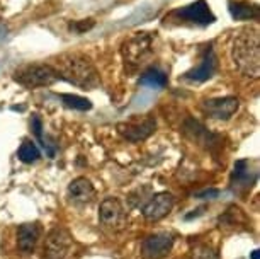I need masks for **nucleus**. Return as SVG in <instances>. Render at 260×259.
Listing matches in <instances>:
<instances>
[{
	"label": "nucleus",
	"mask_w": 260,
	"mask_h": 259,
	"mask_svg": "<svg viewBox=\"0 0 260 259\" xmlns=\"http://www.w3.org/2000/svg\"><path fill=\"white\" fill-rule=\"evenodd\" d=\"M172 17H179L182 21H189L192 24H199V26H208L216 21V17L211 12L209 6L206 4V0H198V2L190 4L187 7L177 9L170 14Z\"/></svg>",
	"instance_id": "obj_8"
},
{
	"label": "nucleus",
	"mask_w": 260,
	"mask_h": 259,
	"mask_svg": "<svg viewBox=\"0 0 260 259\" xmlns=\"http://www.w3.org/2000/svg\"><path fill=\"white\" fill-rule=\"evenodd\" d=\"M252 259H258V251H253L252 252Z\"/></svg>",
	"instance_id": "obj_22"
},
{
	"label": "nucleus",
	"mask_w": 260,
	"mask_h": 259,
	"mask_svg": "<svg viewBox=\"0 0 260 259\" xmlns=\"http://www.w3.org/2000/svg\"><path fill=\"white\" fill-rule=\"evenodd\" d=\"M17 157L26 164H32L36 162L39 159V150L38 147L34 145V141L31 140H24L21 147H19V152H17Z\"/></svg>",
	"instance_id": "obj_18"
},
{
	"label": "nucleus",
	"mask_w": 260,
	"mask_h": 259,
	"mask_svg": "<svg viewBox=\"0 0 260 259\" xmlns=\"http://www.w3.org/2000/svg\"><path fill=\"white\" fill-rule=\"evenodd\" d=\"M73 251H75V242L67 228L55 227L48 234L45 244V256L48 259H70Z\"/></svg>",
	"instance_id": "obj_5"
},
{
	"label": "nucleus",
	"mask_w": 260,
	"mask_h": 259,
	"mask_svg": "<svg viewBox=\"0 0 260 259\" xmlns=\"http://www.w3.org/2000/svg\"><path fill=\"white\" fill-rule=\"evenodd\" d=\"M41 237L39 223H22L17 228V247L22 252H32Z\"/></svg>",
	"instance_id": "obj_15"
},
{
	"label": "nucleus",
	"mask_w": 260,
	"mask_h": 259,
	"mask_svg": "<svg viewBox=\"0 0 260 259\" xmlns=\"http://www.w3.org/2000/svg\"><path fill=\"white\" fill-rule=\"evenodd\" d=\"M230 6V14H232L233 19H238V21H250V19H258L260 11L258 6L250 2H243V0H232L228 4Z\"/></svg>",
	"instance_id": "obj_16"
},
{
	"label": "nucleus",
	"mask_w": 260,
	"mask_h": 259,
	"mask_svg": "<svg viewBox=\"0 0 260 259\" xmlns=\"http://www.w3.org/2000/svg\"><path fill=\"white\" fill-rule=\"evenodd\" d=\"M255 181H257V170L252 167V162L247 159L238 160L232 174V188L237 193H245L253 186Z\"/></svg>",
	"instance_id": "obj_12"
},
{
	"label": "nucleus",
	"mask_w": 260,
	"mask_h": 259,
	"mask_svg": "<svg viewBox=\"0 0 260 259\" xmlns=\"http://www.w3.org/2000/svg\"><path fill=\"white\" fill-rule=\"evenodd\" d=\"M14 80L27 89L34 87H50L60 80L58 73L51 65H43V63H29V65L19 67L14 72Z\"/></svg>",
	"instance_id": "obj_3"
},
{
	"label": "nucleus",
	"mask_w": 260,
	"mask_h": 259,
	"mask_svg": "<svg viewBox=\"0 0 260 259\" xmlns=\"http://www.w3.org/2000/svg\"><path fill=\"white\" fill-rule=\"evenodd\" d=\"M92 26H94V21H92V19H83V21L72 22L70 29H72V31L78 33V34H82V33H85V31H89Z\"/></svg>",
	"instance_id": "obj_21"
},
{
	"label": "nucleus",
	"mask_w": 260,
	"mask_h": 259,
	"mask_svg": "<svg viewBox=\"0 0 260 259\" xmlns=\"http://www.w3.org/2000/svg\"><path fill=\"white\" fill-rule=\"evenodd\" d=\"M174 247V236L169 232H158L146 237L141 244V254L145 259H161Z\"/></svg>",
	"instance_id": "obj_7"
},
{
	"label": "nucleus",
	"mask_w": 260,
	"mask_h": 259,
	"mask_svg": "<svg viewBox=\"0 0 260 259\" xmlns=\"http://www.w3.org/2000/svg\"><path fill=\"white\" fill-rule=\"evenodd\" d=\"M60 79H67L70 84L82 89H95L101 84L99 73L87 56L68 55L61 58V68L56 70Z\"/></svg>",
	"instance_id": "obj_2"
},
{
	"label": "nucleus",
	"mask_w": 260,
	"mask_h": 259,
	"mask_svg": "<svg viewBox=\"0 0 260 259\" xmlns=\"http://www.w3.org/2000/svg\"><path fill=\"white\" fill-rule=\"evenodd\" d=\"M68 198L75 205H89L95 199V189L87 178H77L68 186Z\"/></svg>",
	"instance_id": "obj_13"
},
{
	"label": "nucleus",
	"mask_w": 260,
	"mask_h": 259,
	"mask_svg": "<svg viewBox=\"0 0 260 259\" xmlns=\"http://www.w3.org/2000/svg\"><path fill=\"white\" fill-rule=\"evenodd\" d=\"M155 128H156V121L153 118H150V116H146L143 120H133L117 125V131L129 141L146 140L155 131Z\"/></svg>",
	"instance_id": "obj_9"
},
{
	"label": "nucleus",
	"mask_w": 260,
	"mask_h": 259,
	"mask_svg": "<svg viewBox=\"0 0 260 259\" xmlns=\"http://www.w3.org/2000/svg\"><path fill=\"white\" fill-rule=\"evenodd\" d=\"M60 99L65 102V106L72 107L77 111H89L92 109V102L85 97L75 96V94H60Z\"/></svg>",
	"instance_id": "obj_19"
},
{
	"label": "nucleus",
	"mask_w": 260,
	"mask_h": 259,
	"mask_svg": "<svg viewBox=\"0 0 260 259\" xmlns=\"http://www.w3.org/2000/svg\"><path fill=\"white\" fill-rule=\"evenodd\" d=\"M192 259H219V254L208 244H198L192 249Z\"/></svg>",
	"instance_id": "obj_20"
},
{
	"label": "nucleus",
	"mask_w": 260,
	"mask_h": 259,
	"mask_svg": "<svg viewBox=\"0 0 260 259\" xmlns=\"http://www.w3.org/2000/svg\"><path fill=\"white\" fill-rule=\"evenodd\" d=\"M233 60L238 70L247 77L260 75V36L258 29H243L233 41Z\"/></svg>",
	"instance_id": "obj_1"
},
{
	"label": "nucleus",
	"mask_w": 260,
	"mask_h": 259,
	"mask_svg": "<svg viewBox=\"0 0 260 259\" xmlns=\"http://www.w3.org/2000/svg\"><path fill=\"white\" fill-rule=\"evenodd\" d=\"M167 75L164 72H160L158 68H148L143 75L140 77V84L141 85H148L155 87V89H164L167 85Z\"/></svg>",
	"instance_id": "obj_17"
},
{
	"label": "nucleus",
	"mask_w": 260,
	"mask_h": 259,
	"mask_svg": "<svg viewBox=\"0 0 260 259\" xmlns=\"http://www.w3.org/2000/svg\"><path fill=\"white\" fill-rule=\"evenodd\" d=\"M216 65H218V62H216V56H214V51L208 48V50L204 51L203 55V60L198 67H194L192 70H189L185 73V79L187 80H192V82H204L211 79V77L214 75L216 72Z\"/></svg>",
	"instance_id": "obj_14"
},
{
	"label": "nucleus",
	"mask_w": 260,
	"mask_h": 259,
	"mask_svg": "<svg viewBox=\"0 0 260 259\" xmlns=\"http://www.w3.org/2000/svg\"><path fill=\"white\" fill-rule=\"evenodd\" d=\"M99 220L106 228L119 232L127 225V212L117 198H106L101 203Z\"/></svg>",
	"instance_id": "obj_6"
},
{
	"label": "nucleus",
	"mask_w": 260,
	"mask_h": 259,
	"mask_svg": "<svg viewBox=\"0 0 260 259\" xmlns=\"http://www.w3.org/2000/svg\"><path fill=\"white\" fill-rule=\"evenodd\" d=\"M174 205H175L174 194H170L167 191L156 193L148 202V205L143 208V217L146 220H150V222H158V220L165 218L167 215L172 212Z\"/></svg>",
	"instance_id": "obj_10"
},
{
	"label": "nucleus",
	"mask_w": 260,
	"mask_h": 259,
	"mask_svg": "<svg viewBox=\"0 0 260 259\" xmlns=\"http://www.w3.org/2000/svg\"><path fill=\"white\" fill-rule=\"evenodd\" d=\"M238 109L237 97H219V99L204 101L203 111L206 116L213 120H230Z\"/></svg>",
	"instance_id": "obj_11"
},
{
	"label": "nucleus",
	"mask_w": 260,
	"mask_h": 259,
	"mask_svg": "<svg viewBox=\"0 0 260 259\" xmlns=\"http://www.w3.org/2000/svg\"><path fill=\"white\" fill-rule=\"evenodd\" d=\"M155 50V36L153 33H136L122 43L121 53L126 65L131 68H138L141 63L148 60Z\"/></svg>",
	"instance_id": "obj_4"
}]
</instances>
